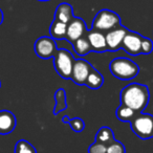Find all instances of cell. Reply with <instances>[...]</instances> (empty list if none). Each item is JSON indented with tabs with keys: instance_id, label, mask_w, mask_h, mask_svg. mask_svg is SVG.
Segmentation results:
<instances>
[{
	"instance_id": "obj_25",
	"label": "cell",
	"mask_w": 153,
	"mask_h": 153,
	"mask_svg": "<svg viewBox=\"0 0 153 153\" xmlns=\"http://www.w3.org/2000/svg\"><path fill=\"white\" fill-rule=\"evenodd\" d=\"M69 117H68V115H64L63 117H62V122L63 123H66V124H68V122H69Z\"/></svg>"
},
{
	"instance_id": "obj_26",
	"label": "cell",
	"mask_w": 153,
	"mask_h": 153,
	"mask_svg": "<svg viewBox=\"0 0 153 153\" xmlns=\"http://www.w3.org/2000/svg\"><path fill=\"white\" fill-rule=\"evenodd\" d=\"M2 22H3V13L1 11V9H0V25L2 24Z\"/></svg>"
},
{
	"instance_id": "obj_24",
	"label": "cell",
	"mask_w": 153,
	"mask_h": 153,
	"mask_svg": "<svg viewBox=\"0 0 153 153\" xmlns=\"http://www.w3.org/2000/svg\"><path fill=\"white\" fill-rule=\"evenodd\" d=\"M107 151V146L101 143L94 142V144H91L88 148V153H106Z\"/></svg>"
},
{
	"instance_id": "obj_23",
	"label": "cell",
	"mask_w": 153,
	"mask_h": 153,
	"mask_svg": "<svg viewBox=\"0 0 153 153\" xmlns=\"http://www.w3.org/2000/svg\"><path fill=\"white\" fill-rule=\"evenodd\" d=\"M153 51V41L146 37H143L142 44H140V53L143 55H149Z\"/></svg>"
},
{
	"instance_id": "obj_4",
	"label": "cell",
	"mask_w": 153,
	"mask_h": 153,
	"mask_svg": "<svg viewBox=\"0 0 153 153\" xmlns=\"http://www.w3.org/2000/svg\"><path fill=\"white\" fill-rule=\"evenodd\" d=\"M132 131L142 140H150L153 137V115L149 113H137L130 122Z\"/></svg>"
},
{
	"instance_id": "obj_20",
	"label": "cell",
	"mask_w": 153,
	"mask_h": 153,
	"mask_svg": "<svg viewBox=\"0 0 153 153\" xmlns=\"http://www.w3.org/2000/svg\"><path fill=\"white\" fill-rule=\"evenodd\" d=\"M15 153H37V150L30 142L25 140H20L16 143Z\"/></svg>"
},
{
	"instance_id": "obj_27",
	"label": "cell",
	"mask_w": 153,
	"mask_h": 153,
	"mask_svg": "<svg viewBox=\"0 0 153 153\" xmlns=\"http://www.w3.org/2000/svg\"><path fill=\"white\" fill-rule=\"evenodd\" d=\"M38 1H49V0H38Z\"/></svg>"
},
{
	"instance_id": "obj_10",
	"label": "cell",
	"mask_w": 153,
	"mask_h": 153,
	"mask_svg": "<svg viewBox=\"0 0 153 153\" xmlns=\"http://www.w3.org/2000/svg\"><path fill=\"white\" fill-rule=\"evenodd\" d=\"M128 30L124 27L123 25H120L117 27L111 30L110 32L106 33L105 37H106V43H107V48L108 51H117L122 47V43H123L124 37L127 34Z\"/></svg>"
},
{
	"instance_id": "obj_19",
	"label": "cell",
	"mask_w": 153,
	"mask_h": 153,
	"mask_svg": "<svg viewBox=\"0 0 153 153\" xmlns=\"http://www.w3.org/2000/svg\"><path fill=\"white\" fill-rule=\"evenodd\" d=\"M136 114H137V112H135L133 109L122 104L117 107V111H115V115H117V120L121 122H127V123H130Z\"/></svg>"
},
{
	"instance_id": "obj_7",
	"label": "cell",
	"mask_w": 153,
	"mask_h": 153,
	"mask_svg": "<svg viewBox=\"0 0 153 153\" xmlns=\"http://www.w3.org/2000/svg\"><path fill=\"white\" fill-rule=\"evenodd\" d=\"M92 65L88 61L84 59H78L74 61V68L71 71V76L70 79L76 83V85L83 86L85 85L86 79H87L88 74L90 70L92 69Z\"/></svg>"
},
{
	"instance_id": "obj_28",
	"label": "cell",
	"mask_w": 153,
	"mask_h": 153,
	"mask_svg": "<svg viewBox=\"0 0 153 153\" xmlns=\"http://www.w3.org/2000/svg\"><path fill=\"white\" fill-rule=\"evenodd\" d=\"M0 87H1V81H0Z\"/></svg>"
},
{
	"instance_id": "obj_2",
	"label": "cell",
	"mask_w": 153,
	"mask_h": 153,
	"mask_svg": "<svg viewBox=\"0 0 153 153\" xmlns=\"http://www.w3.org/2000/svg\"><path fill=\"white\" fill-rule=\"evenodd\" d=\"M109 70L117 79L128 81L137 76L140 66L128 58H115L109 63Z\"/></svg>"
},
{
	"instance_id": "obj_11",
	"label": "cell",
	"mask_w": 153,
	"mask_h": 153,
	"mask_svg": "<svg viewBox=\"0 0 153 153\" xmlns=\"http://www.w3.org/2000/svg\"><path fill=\"white\" fill-rule=\"evenodd\" d=\"M85 35L88 39L90 47H91V51H94V53H105V51H108L106 37H105L104 33L91 28L89 30H87Z\"/></svg>"
},
{
	"instance_id": "obj_15",
	"label": "cell",
	"mask_w": 153,
	"mask_h": 153,
	"mask_svg": "<svg viewBox=\"0 0 153 153\" xmlns=\"http://www.w3.org/2000/svg\"><path fill=\"white\" fill-rule=\"evenodd\" d=\"M66 32H67V24L53 19L49 27V35L51 38L55 40L66 39Z\"/></svg>"
},
{
	"instance_id": "obj_5",
	"label": "cell",
	"mask_w": 153,
	"mask_h": 153,
	"mask_svg": "<svg viewBox=\"0 0 153 153\" xmlns=\"http://www.w3.org/2000/svg\"><path fill=\"white\" fill-rule=\"evenodd\" d=\"M76 59L67 49H58L53 56V66L56 71L63 79H70Z\"/></svg>"
},
{
	"instance_id": "obj_14",
	"label": "cell",
	"mask_w": 153,
	"mask_h": 153,
	"mask_svg": "<svg viewBox=\"0 0 153 153\" xmlns=\"http://www.w3.org/2000/svg\"><path fill=\"white\" fill-rule=\"evenodd\" d=\"M104 84V76L96 68H92L85 82V86L90 89H99Z\"/></svg>"
},
{
	"instance_id": "obj_6",
	"label": "cell",
	"mask_w": 153,
	"mask_h": 153,
	"mask_svg": "<svg viewBox=\"0 0 153 153\" xmlns=\"http://www.w3.org/2000/svg\"><path fill=\"white\" fill-rule=\"evenodd\" d=\"M36 55L41 59H49L53 58L58 51L56 40L51 37H40L36 40L34 45Z\"/></svg>"
},
{
	"instance_id": "obj_8",
	"label": "cell",
	"mask_w": 153,
	"mask_h": 153,
	"mask_svg": "<svg viewBox=\"0 0 153 153\" xmlns=\"http://www.w3.org/2000/svg\"><path fill=\"white\" fill-rule=\"evenodd\" d=\"M143 36L136 32L128 30L124 37L122 48L126 51V53L131 56L140 55V44H142Z\"/></svg>"
},
{
	"instance_id": "obj_18",
	"label": "cell",
	"mask_w": 153,
	"mask_h": 153,
	"mask_svg": "<svg viewBox=\"0 0 153 153\" xmlns=\"http://www.w3.org/2000/svg\"><path fill=\"white\" fill-rule=\"evenodd\" d=\"M55 100L56 105L53 109V114L57 115L63 110L67 108V102H66V91L63 88H59L55 94Z\"/></svg>"
},
{
	"instance_id": "obj_3",
	"label": "cell",
	"mask_w": 153,
	"mask_h": 153,
	"mask_svg": "<svg viewBox=\"0 0 153 153\" xmlns=\"http://www.w3.org/2000/svg\"><path fill=\"white\" fill-rule=\"evenodd\" d=\"M121 24V17L119 16V14L110 10L104 9L101 10L94 18L91 28L102 33H108Z\"/></svg>"
},
{
	"instance_id": "obj_17",
	"label": "cell",
	"mask_w": 153,
	"mask_h": 153,
	"mask_svg": "<svg viewBox=\"0 0 153 153\" xmlns=\"http://www.w3.org/2000/svg\"><path fill=\"white\" fill-rule=\"evenodd\" d=\"M72 46H74V53L78 56H80V57H84V56L91 53V47H90V44L88 42L86 35H84L83 37H81V38L74 41L72 43Z\"/></svg>"
},
{
	"instance_id": "obj_9",
	"label": "cell",
	"mask_w": 153,
	"mask_h": 153,
	"mask_svg": "<svg viewBox=\"0 0 153 153\" xmlns=\"http://www.w3.org/2000/svg\"><path fill=\"white\" fill-rule=\"evenodd\" d=\"M87 32V26L82 18L74 17V19L67 24V32H66V40L70 43H74L76 40L83 37Z\"/></svg>"
},
{
	"instance_id": "obj_13",
	"label": "cell",
	"mask_w": 153,
	"mask_h": 153,
	"mask_svg": "<svg viewBox=\"0 0 153 153\" xmlns=\"http://www.w3.org/2000/svg\"><path fill=\"white\" fill-rule=\"evenodd\" d=\"M74 9L69 3H60L56 9L55 13V20L62 22V23L68 24L74 19Z\"/></svg>"
},
{
	"instance_id": "obj_1",
	"label": "cell",
	"mask_w": 153,
	"mask_h": 153,
	"mask_svg": "<svg viewBox=\"0 0 153 153\" xmlns=\"http://www.w3.org/2000/svg\"><path fill=\"white\" fill-rule=\"evenodd\" d=\"M121 104L140 113L147 107L150 100V91L147 85L140 83H131L124 87L120 94Z\"/></svg>"
},
{
	"instance_id": "obj_22",
	"label": "cell",
	"mask_w": 153,
	"mask_h": 153,
	"mask_svg": "<svg viewBox=\"0 0 153 153\" xmlns=\"http://www.w3.org/2000/svg\"><path fill=\"white\" fill-rule=\"evenodd\" d=\"M68 125L70 126L72 130L74 132H82L85 128V123L81 117H74V119H70L68 122Z\"/></svg>"
},
{
	"instance_id": "obj_21",
	"label": "cell",
	"mask_w": 153,
	"mask_h": 153,
	"mask_svg": "<svg viewBox=\"0 0 153 153\" xmlns=\"http://www.w3.org/2000/svg\"><path fill=\"white\" fill-rule=\"evenodd\" d=\"M106 153H126V148L123 143L114 140L111 144L107 146Z\"/></svg>"
},
{
	"instance_id": "obj_16",
	"label": "cell",
	"mask_w": 153,
	"mask_h": 153,
	"mask_svg": "<svg viewBox=\"0 0 153 153\" xmlns=\"http://www.w3.org/2000/svg\"><path fill=\"white\" fill-rule=\"evenodd\" d=\"M114 140V132L112 131V129H110L107 126L101 127L99 129V131L97 132L96 137H94V142L101 143V144H104L106 146L111 144Z\"/></svg>"
},
{
	"instance_id": "obj_12",
	"label": "cell",
	"mask_w": 153,
	"mask_h": 153,
	"mask_svg": "<svg viewBox=\"0 0 153 153\" xmlns=\"http://www.w3.org/2000/svg\"><path fill=\"white\" fill-rule=\"evenodd\" d=\"M17 125V120L10 110H0V134L5 135L13 132Z\"/></svg>"
}]
</instances>
